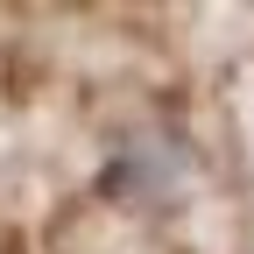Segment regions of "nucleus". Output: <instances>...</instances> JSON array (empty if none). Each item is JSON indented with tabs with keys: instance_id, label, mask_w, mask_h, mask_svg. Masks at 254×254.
Returning <instances> with one entry per match:
<instances>
[{
	"instance_id": "f257e3e1",
	"label": "nucleus",
	"mask_w": 254,
	"mask_h": 254,
	"mask_svg": "<svg viewBox=\"0 0 254 254\" xmlns=\"http://www.w3.org/2000/svg\"><path fill=\"white\" fill-rule=\"evenodd\" d=\"M106 198L134 205V212H155V205H177L184 184H190V148L184 134L170 127H141V134H127L113 155H106Z\"/></svg>"
}]
</instances>
